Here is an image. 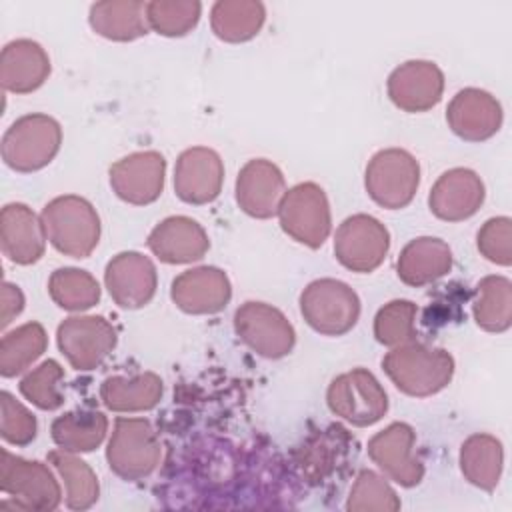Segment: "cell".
Here are the masks:
<instances>
[{
  "label": "cell",
  "mask_w": 512,
  "mask_h": 512,
  "mask_svg": "<svg viewBox=\"0 0 512 512\" xmlns=\"http://www.w3.org/2000/svg\"><path fill=\"white\" fill-rule=\"evenodd\" d=\"M48 336L42 324L26 322L6 332L0 342V374L12 378L30 368L46 350Z\"/></svg>",
  "instance_id": "32"
},
{
  "label": "cell",
  "mask_w": 512,
  "mask_h": 512,
  "mask_svg": "<svg viewBox=\"0 0 512 512\" xmlns=\"http://www.w3.org/2000/svg\"><path fill=\"white\" fill-rule=\"evenodd\" d=\"M64 368L56 360H44L20 380V394L40 410H56L64 398L60 392V380Z\"/></svg>",
  "instance_id": "38"
},
{
  "label": "cell",
  "mask_w": 512,
  "mask_h": 512,
  "mask_svg": "<svg viewBox=\"0 0 512 512\" xmlns=\"http://www.w3.org/2000/svg\"><path fill=\"white\" fill-rule=\"evenodd\" d=\"M62 144V128L48 114H26L2 136V160L16 172H36L48 166Z\"/></svg>",
  "instance_id": "3"
},
{
  "label": "cell",
  "mask_w": 512,
  "mask_h": 512,
  "mask_svg": "<svg viewBox=\"0 0 512 512\" xmlns=\"http://www.w3.org/2000/svg\"><path fill=\"white\" fill-rule=\"evenodd\" d=\"M388 98L404 112H426L442 100L444 74L430 60H408L392 70Z\"/></svg>",
  "instance_id": "16"
},
{
  "label": "cell",
  "mask_w": 512,
  "mask_h": 512,
  "mask_svg": "<svg viewBox=\"0 0 512 512\" xmlns=\"http://www.w3.org/2000/svg\"><path fill=\"white\" fill-rule=\"evenodd\" d=\"M382 368L400 392L424 398L450 384L454 376V358L444 348L412 340L394 346L382 358Z\"/></svg>",
  "instance_id": "1"
},
{
  "label": "cell",
  "mask_w": 512,
  "mask_h": 512,
  "mask_svg": "<svg viewBox=\"0 0 512 512\" xmlns=\"http://www.w3.org/2000/svg\"><path fill=\"white\" fill-rule=\"evenodd\" d=\"M164 386L158 374L142 372L134 376H108L100 384V400L112 412H144L162 398Z\"/></svg>",
  "instance_id": "27"
},
{
  "label": "cell",
  "mask_w": 512,
  "mask_h": 512,
  "mask_svg": "<svg viewBox=\"0 0 512 512\" xmlns=\"http://www.w3.org/2000/svg\"><path fill=\"white\" fill-rule=\"evenodd\" d=\"M164 174L166 160L160 152H132L110 166V186L120 200L146 206L162 194Z\"/></svg>",
  "instance_id": "14"
},
{
  "label": "cell",
  "mask_w": 512,
  "mask_h": 512,
  "mask_svg": "<svg viewBox=\"0 0 512 512\" xmlns=\"http://www.w3.org/2000/svg\"><path fill=\"white\" fill-rule=\"evenodd\" d=\"M416 432L406 422H392L368 440V456L396 484L412 488L424 478V464L414 452Z\"/></svg>",
  "instance_id": "13"
},
{
  "label": "cell",
  "mask_w": 512,
  "mask_h": 512,
  "mask_svg": "<svg viewBox=\"0 0 512 512\" xmlns=\"http://www.w3.org/2000/svg\"><path fill=\"white\" fill-rule=\"evenodd\" d=\"M170 298L186 314H216L230 302L232 286L224 270L198 266L172 280Z\"/></svg>",
  "instance_id": "18"
},
{
  "label": "cell",
  "mask_w": 512,
  "mask_h": 512,
  "mask_svg": "<svg viewBox=\"0 0 512 512\" xmlns=\"http://www.w3.org/2000/svg\"><path fill=\"white\" fill-rule=\"evenodd\" d=\"M58 348L74 370L98 368L116 346V330L102 316H70L56 332Z\"/></svg>",
  "instance_id": "12"
},
{
  "label": "cell",
  "mask_w": 512,
  "mask_h": 512,
  "mask_svg": "<svg viewBox=\"0 0 512 512\" xmlns=\"http://www.w3.org/2000/svg\"><path fill=\"white\" fill-rule=\"evenodd\" d=\"M460 470L464 478L482 490H494L504 464V450L492 434H472L460 446Z\"/></svg>",
  "instance_id": "28"
},
{
  "label": "cell",
  "mask_w": 512,
  "mask_h": 512,
  "mask_svg": "<svg viewBox=\"0 0 512 512\" xmlns=\"http://www.w3.org/2000/svg\"><path fill=\"white\" fill-rule=\"evenodd\" d=\"M24 308V294L16 284L4 282L0 290V324L6 328Z\"/></svg>",
  "instance_id": "42"
},
{
  "label": "cell",
  "mask_w": 512,
  "mask_h": 512,
  "mask_svg": "<svg viewBox=\"0 0 512 512\" xmlns=\"http://www.w3.org/2000/svg\"><path fill=\"white\" fill-rule=\"evenodd\" d=\"M476 246L480 254L498 264H512V220L508 216H496L482 224L476 236Z\"/></svg>",
  "instance_id": "40"
},
{
  "label": "cell",
  "mask_w": 512,
  "mask_h": 512,
  "mask_svg": "<svg viewBox=\"0 0 512 512\" xmlns=\"http://www.w3.org/2000/svg\"><path fill=\"white\" fill-rule=\"evenodd\" d=\"M148 248L166 264H188L200 260L210 240L206 230L188 216H170L158 222L148 234Z\"/></svg>",
  "instance_id": "22"
},
{
  "label": "cell",
  "mask_w": 512,
  "mask_h": 512,
  "mask_svg": "<svg viewBox=\"0 0 512 512\" xmlns=\"http://www.w3.org/2000/svg\"><path fill=\"white\" fill-rule=\"evenodd\" d=\"M88 22L92 30L108 40L130 42L148 34L146 2L104 0L90 6Z\"/></svg>",
  "instance_id": "26"
},
{
  "label": "cell",
  "mask_w": 512,
  "mask_h": 512,
  "mask_svg": "<svg viewBox=\"0 0 512 512\" xmlns=\"http://www.w3.org/2000/svg\"><path fill=\"white\" fill-rule=\"evenodd\" d=\"M264 18V4L256 0H218L210 10L212 32L224 42H246L254 38Z\"/></svg>",
  "instance_id": "30"
},
{
  "label": "cell",
  "mask_w": 512,
  "mask_h": 512,
  "mask_svg": "<svg viewBox=\"0 0 512 512\" xmlns=\"http://www.w3.org/2000/svg\"><path fill=\"white\" fill-rule=\"evenodd\" d=\"M160 456V440L146 418H116L106 448L108 466L116 476L128 482L142 480L156 470Z\"/></svg>",
  "instance_id": "4"
},
{
  "label": "cell",
  "mask_w": 512,
  "mask_h": 512,
  "mask_svg": "<svg viewBox=\"0 0 512 512\" xmlns=\"http://www.w3.org/2000/svg\"><path fill=\"white\" fill-rule=\"evenodd\" d=\"M48 294L60 308L82 312L100 300V284L86 270L58 268L48 280Z\"/></svg>",
  "instance_id": "34"
},
{
  "label": "cell",
  "mask_w": 512,
  "mask_h": 512,
  "mask_svg": "<svg viewBox=\"0 0 512 512\" xmlns=\"http://www.w3.org/2000/svg\"><path fill=\"white\" fill-rule=\"evenodd\" d=\"M0 410V434L8 444L26 446L36 438L34 414L6 390L0 394Z\"/></svg>",
  "instance_id": "39"
},
{
  "label": "cell",
  "mask_w": 512,
  "mask_h": 512,
  "mask_svg": "<svg viewBox=\"0 0 512 512\" xmlns=\"http://www.w3.org/2000/svg\"><path fill=\"white\" fill-rule=\"evenodd\" d=\"M286 192V182L280 168L266 160L254 158L246 162L236 178V202L242 212L252 218H272Z\"/></svg>",
  "instance_id": "19"
},
{
  "label": "cell",
  "mask_w": 512,
  "mask_h": 512,
  "mask_svg": "<svg viewBox=\"0 0 512 512\" xmlns=\"http://www.w3.org/2000/svg\"><path fill=\"white\" fill-rule=\"evenodd\" d=\"M46 240L62 254L86 258L100 240V216L82 196L66 194L50 200L40 214Z\"/></svg>",
  "instance_id": "2"
},
{
  "label": "cell",
  "mask_w": 512,
  "mask_h": 512,
  "mask_svg": "<svg viewBox=\"0 0 512 512\" xmlns=\"http://www.w3.org/2000/svg\"><path fill=\"white\" fill-rule=\"evenodd\" d=\"M0 488L20 510H56L62 490L52 470L38 460H24L2 450Z\"/></svg>",
  "instance_id": "9"
},
{
  "label": "cell",
  "mask_w": 512,
  "mask_h": 512,
  "mask_svg": "<svg viewBox=\"0 0 512 512\" xmlns=\"http://www.w3.org/2000/svg\"><path fill=\"white\" fill-rule=\"evenodd\" d=\"M452 268L450 246L434 236L410 240L396 262L398 278L408 286H426L446 276Z\"/></svg>",
  "instance_id": "25"
},
{
  "label": "cell",
  "mask_w": 512,
  "mask_h": 512,
  "mask_svg": "<svg viewBox=\"0 0 512 512\" xmlns=\"http://www.w3.org/2000/svg\"><path fill=\"white\" fill-rule=\"evenodd\" d=\"M2 252L14 264H34L42 258L46 232L42 220L22 202H12L0 214Z\"/></svg>",
  "instance_id": "23"
},
{
  "label": "cell",
  "mask_w": 512,
  "mask_h": 512,
  "mask_svg": "<svg viewBox=\"0 0 512 512\" xmlns=\"http://www.w3.org/2000/svg\"><path fill=\"white\" fill-rule=\"evenodd\" d=\"M234 330L250 350L270 360L290 354L296 342L294 326L266 302H244L234 314Z\"/></svg>",
  "instance_id": "10"
},
{
  "label": "cell",
  "mask_w": 512,
  "mask_h": 512,
  "mask_svg": "<svg viewBox=\"0 0 512 512\" xmlns=\"http://www.w3.org/2000/svg\"><path fill=\"white\" fill-rule=\"evenodd\" d=\"M48 462L56 468L66 486V506L70 510H86L90 508L100 494V484L94 470L74 452L68 450H52L48 452Z\"/></svg>",
  "instance_id": "33"
},
{
  "label": "cell",
  "mask_w": 512,
  "mask_h": 512,
  "mask_svg": "<svg viewBox=\"0 0 512 512\" xmlns=\"http://www.w3.org/2000/svg\"><path fill=\"white\" fill-rule=\"evenodd\" d=\"M390 248V234L386 226L368 214L348 216L336 230L334 254L336 260L360 274L376 270Z\"/></svg>",
  "instance_id": "11"
},
{
  "label": "cell",
  "mask_w": 512,
  "mask_h": 512,
  "mask_svg": "<svg viewBox=\"0 0 512 512\" xmlns=\"http://www.w3.org/2000/svg\"><path fill=\"white\" fill-rule=\"evenodd\" d=\"M346 508L350 512H396L400 500L384 476L374 470H362L350 490Z\"/></svg>",
  "instance_id": "36"
},
{
  "label": "cell",
  "mask_w": 512,
  "mask_h": 512,
  "mask_svg": "<svg viewBox=\"0 0 512 512\" xmlns=\"http://www.w3.org/2000/svg\"><path fill=\"white\" fill-rule=\"evenodd\" d=\"M108 432V418L98 410H74L58 416L50 434L58 448L68 452H92L96 450Z\"/></svg>",
  "instance_id": "29"
},
{
  "label": "cell",
  "mask_w": 512,
  "mask_h": 512,
  "mask_svg": "<svg viewBox=\"0 0 512 512\" xmlns=\"http://www.w3.org/2000/svg\"><path fill=\"white\" fill-rule=\"evenodd\" d=\"M328 438L326 436H320L316 440H310L306 444V448L302 450L304 456L300 458V466L304 470V474L312 480V482H318L328 470H330V450H328Z\"/></svg>",
  "instance_id": "41"
},
{
  "label": "cell",
  "mask_w": 512,
  "mask_h": 512,
  "mask_svg": "<svg viewBox=\"0 0 512 512\" xmlns=\"http://www.w3.org/2000/svg\"><path fill=\"white\" fill-rule=\"evenodd\" d=\"M50 74V58L46 50L28 38L12 40L2 48L0 80L4 90L28 94L40 88Z\"/></svg>",
  "instance_id": "24"
},
{
  "label": "cell",
  "mask_w": 512,
  "mask_h": 512,
  "mask_svg": "<svg viewBox=\"0 0 512 512\" xmlns=\"http://www.w3.org/2000/svg\"><path fill=\"white\" fill-rule=\"evenodd\" d=\"M484 182L470 168L446 170L428 196L430 212L446 222H460L478 212L484 202Z\"/></svg>",
  "instance_id": "21"
},
{
  "label": "cell",
  "mask_w": 512,
  "mask_h": 512,
  "mask_svg": "<svg viewBox=\"0 0 512 512\" xmlns=\"http://www.w3.org/2000/svg\"><path fill=\"white\" fill-rule=\"evenodd\" d=\"M328 408L352 426H372L388 410L382 384L366 368H354L336 376L326 392Z\"/></svg>",
  "instance_id": "8"
},
{
  "label": "cell",
  "mask_w": 512,
  "mask_h": 512,
  "mask_svg": "<svg viewBox=\"0 0 512 512\" xmlns=\"http://www.w3.org/2000/svg\"><path fill=\"white\" fill-rule=\"evenodd\" d=\"M224 182V164L218 152L206 146L184 150L174 168L176 196L186 204H208L218 198Z\"/></svg>",
  "instance_id": "17"
},
{
  "label": "cell",
  "mask_w": 512,
  "mask_h": 512,
  "mask_svg": "<svg viewBox=\"0 0 512 512\" xmlns=\"http://www.w3.org/2000/svg\"><path fill=\"white\" fill-rule=\"evenodd\" d=\"M202 4L198 0H154L146 2L148 28L162 36H184L200 20Z\"/></svg>",
  "instance_id": "35"
},
{
  "label": "cell",
  "mask_w": 512,
  "mask_h": 512,
  "mask_svg": "<svg viewBox=\"0 0 512 512\" xmlns=\"http://www.w3.org/2000/svg\"><path fill=\"white\" fill-rule=\"evenodd\" d=\"M472 314L482 330L506 332L512 324V282L496 274L482 278L476 286Z\"/></svg>",
  "instance_id": "31"
},
{
  "label": "cell",
  "mask_w": 512,
  "mask_h": 512,
  "mask_svg": "<svg viewBox=\"0 0 512 512\" xmlns=\"http://www.w3.org/2000/svg\"><path fill=\"white\" fill-rule=\"evenodd\" d=\"M416 304L410 300H392L374 316V336L384 346H400L416 336Z\"/></svg>",
  "instance_id": "37"
},
{
  "label": "cell",
  "mask_w": 512,
  "mask_h": 512,
  "mask_svg": "<svg viewBox=\"0 0 512 512\" xmlns=\"http://www.w3.org/2000/svg\"><path fill=\"white\" fill-rule=\"evenodd\" d=\"M104 284L108 288V294L120 308H142L156 294V266L148 256L140 252H120L106 264Z\"/></svg>",
  "instance_id": "15"
},
{
  "label": "cell",
  "mask_w": 512,
  "mask_h": 512,
  "mask_svg": "<svg viewBox=\"0 0 512 512\" xmlns=\"http://www.w3.org/2000/svg\"><path fill=\"white\" fill-rule=\"evenodd\" d=\"M420 184L418 160L402 148L376 152L364 174L368 196L382 208L400 210L408 206Z\"/></svg>",
  "instance_id": "6"
},
{
  "label": "cell",
  "mask_w": 512,
  "mask_h": 512,
  "mask_svg": "<svg viewBox=\"0 0 512 512\" xmlns=\"http://www.w3.org/2000/svg\"><path fill=\"white\" fill-rule=\"evenodd\" d=\"M300 312L312 330L342 336L358 322L360 298L346 282L320 278L302 290Z\"/></svg>",
  "instance_id": "5"
},
{
  "label": "cell",
  "mask_w": 512,
  "mask_h": 512,
  "mask_svg": "<svg viewBox=\"0 0 512 512\" xmlns=\"http://www.w3.org/2000/svg\"><path fill=\"white\" fill-rule=\"evenodd\" d=\"M446 122L458 138L466 142H482L500 130L502 106L486 90L464 88L450 100Z\"/></svg>",
  "instance_id": "20"
},
{
  "label": "cell",
  "mask_w": 512,
  "mask_h": 512,
  "mask_svg": "<svg viewBox=\"0 0 512 512\" xmlns=\"http://www.w3.org/2000/svg\"><path fill=\"white\" fill-rule=\"evenodd\" d=\"M278 220L292 240L308 248H320L332 228L326 192L314 182H300L292 186L282 196Z\"/></svg>",
  "instance_id": "7"
}]
</instances>
